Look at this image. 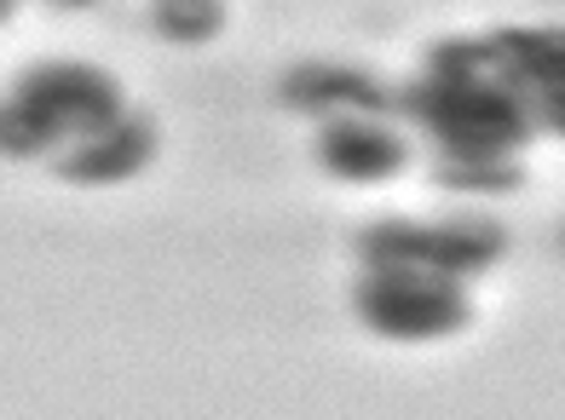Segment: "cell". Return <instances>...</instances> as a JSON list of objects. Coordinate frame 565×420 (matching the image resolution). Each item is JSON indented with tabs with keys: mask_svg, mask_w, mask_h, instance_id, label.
Here are the masks:
<instances>
[{
	"mask_svg": "<svg viewBox=\"0 0 565 420\" xmlns=\"http://www.w3.org/2000/svg\"><path fill=\"white\" fill-rule=\"evenodd\" d=\"M150 121L121 104V87L87 64H41L0 104V150L58 155L75 185H116L150 162Z\"/></svg>",
	"mask_w": 565,
	"mask_h": 420,
	"instance_id": "1",
	"label": "cell"
},
{
	"mask_svg": "<svg viewBox=\"0 0 565 420\" xmlns=\"http://www.w3.org/2000/svg\"><path fill=\"white\" fill-rule=\"evenodd\" d=\"M491 254H497V236L468 230V225H439V230L387 225V230H375L370 236L375 277L364 282V317L381 334H404V340L450 334L461 323L456 271L484 266Z\"/></svg>",
	"mask_w": 565,
	"mask_h": 420,
	"instance_id": "2",
	"label": "cell"
},
{
	"mask_svg": "<svg viewBox=\"0 0 565 420\" xmlns=\"http://www.w3.org/2000/svg\"><path fill=\"white\" fill-rule=\"evenodd\" d=\"M323 162L347 173V179H381L404 162V144L398 133L381 116L370 110H329V127H323Z\"/></svg>",
	"mask_w": 565,
	"mask_h": 420,
	"instance_id": "3",
	"label": "cell"
},
{
	"mask_svg": "<svg viewBox=\"0 0 565 420\" xmlns=\"http://www.w3.org/2000/svg\"><path fill=\"white\" fill-rule=\"evenodd\" d=\"M157 23L173 41H202L220 30V0H157Z\"/></svg>",
	"mask_w": 565,
	"mask_h": 420,
	"instance_id": "4",
	"label": "cell"
},
{
	"mask_svg": "<svg viewBox=\"0 0 565 420\" xmlns=\"http://www.w3.org/2000/svg\"><path fill=\"white\" fill-rule=\"evenodd\" d=\"M7 12H12V0H0V18H7Z\"/></svg>",
	"mask_w": 565,
	"mask_h": 420,
	"instance_id": "5",
	"label": "cell"
}]
</instances>
